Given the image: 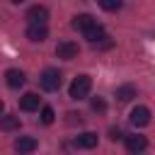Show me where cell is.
<instances>
[{
	"label": "cell",
	"instance_id": "obj_19",
	"mask_svg": "<svg viewBox=\"0 0 155 155\" xmlns=\"http://www.w3.org/2000/svg\"><path fill=\"white\" fill-rule=\"evenodd\" d=\"M109 138H111V140H119V138H121V131H119V128H111V131H109Z\"/></svg>",
	"mask_w": 155,
	"mask_h": 155
},
{
	"label": "cell",
	"instance_id": "obj_8",
	"mask_svg": "<svg viewBox=\"0 0 155 155\" xmlns=\"http://www.w3.org/2000/svg\"><path fill=\"white\" fill-rule=\"evenodd\" d=\"M92 27H97V19H94L92 15H78V17H73V29H80V31L85 34V31H90Z\"/></svg>",
	"mask_w": 155,
	"mask_h": 155
},
{
	"label": "cell",
	"instance_id": "obj_12",
	"mask_svg": "<svg viewBox=\"0 0 155 155\" xmlns=\"http://www.w3.org/2000/svg\"><path fill=\"white\" fill-rule=\"evenodd\" d=\"M75 145H78V148H85V150L94 148V145H97V133H92V131H87V133H80V136L75 138Z\"/></svg>",
	"mask_w": 155,
	"mask_h": 155
},
{
	"label": "cell",
	"instance_id": "obj_13",
	"mask_svg": "<svg viewBox=\"0 0 155 155\" xmlns=\"http://www.w3.org/2000/svg\"><path fill=\"white\" fill-rule=\"evenodd\" d=\"M46 36H48V29H46V27H27V39H29V41L41 44Z\"/></svg>",
	"mask_w": 155,
	"mask_h": 155
},
{
	"label": "cell",
	"instance_id": "obj_11",
	"mask_svg": "<svg viewBox=\"0 0 155 155\" xmlns=\"http://www.w3.org/2000/svg\"><path fill=\"white\" fill-rule=\"evenodd\" d=\"M19 109H22V111H34V109H39V94H36V92H27V94L19 99Z\"/></svg>",
	"mask_w": 155,
	"mask_h": 155
},
{
	"label": "cell",
	"instance_id": "obj_5",
	"mask_svg": "<svg viewBox=\"0 0 155 155\" xmlns=\"http://www.w3.org/2000/svg\"><path fill=\"white\" fill-rule=\"evenodd\" d=\"M128 121H131V126H148L150 124V109L148 107H136V109H131V114H128Z\"/></svg>",
	"mask_w": 155,
	"mask_h": 155
},
{
	"label": "cell",
	"instance_id": "obj_20",
	"mask_svg": "<svg viewBox=\"0 0 155 155\" xmlns=\"http://www.w3.org/2000/svg\"><path fill=\"white\" fill-rule=\"evenodd\" d=\"M2 109H5V104H2V99H0V114H2Z\"/></svg>",
	"mask_w": 155,
	"mask_h": 155
},
{
	"label": "cell",
	"instance_id": "obj_6",
	"mask_svg": "<svg viewBox=\"0 0 155 155\" xmlns=\"http://www.w3.org/2000/svg\"><path fill=\"white\" fill-rule=\"evenodd\" d=\"M148 148V140H145V136H126V150L131 153V155H138V153H143Z\"/></svg>",
	"mask_w": 155,
	"mask_h": 155
},
{
	"label": "cell",
	"instance_id": "obj_2",
	"mask_svg": "<svg viewBox=\"0 0 155 155\" xmlns=\"http://www.w3.org/2000/svg\"><path fill=\"white\" fill-rule=\"evenodd\" d=\"M39 85H41L46 92H56V90L61 87V73H58L56 68H46V70L41 73V78H39Z\"/></svg>",
	"mask_w": 155,
	"mask_h": 155
},
{
	"label": "cell",
	"instance_id": "obj_10",
	"mask_svg": "<svg viewBox=\"0 0 155 155\" xmlns=\"http://www.w3.org/2000/svg\"><path fill=\"white\" fill-rule=\"evenodd\" d=\"M5 82H7L10 87H15V90H17V87H22V85L27 82V78H24V73H22V70L10 68V70L5 73Z\"/></svg>",
	"mask_w": 155,
	"mask_h": 155
},
{
	"label": "cell",
	"instance_id": "obj_17",
	"mask_svg": "<svg viewBox=\"0 0 155 155\" xmlns=\"http://www.w3.org/2000/svg\"><path fill=\"white\" fill-rule=\"evenodd\" d=\"M99 5H102L104 10H109V12H114V10H119V7H121V0H102Z\"/></svg>",
	"mask_w": 155,
	"mask_h": 155
},
{
	"label": "cell",
	"instance_id": "obj_4",
	"mask_svg": "<svg viewBox=\"0 0 155 155\" xmlns=\"http://www.w3.org/2000/svg\"><path fill=\"white\" fill-rule=\"evenodd\" d=\"M78 53H80V48H78L75 41H61L56 46V56L63 58V61H73V58H78Z\"/></svg>",
	"mask_w": 155,
	"mask_h": 155
},
{
	"label": "cell",
	"instance_id": "obj_1",
	"mask_svg": "<svg viewBox=\"0 0 155 155\" xmlns=\"http://www.w3.org/2000/svg\"><path fill=\"white\" fill-rule=\"evenodd\" d=\"M90 90H92V78H90V75H78V78L70 82L68 94H70V99H85V97L90 94Z\"/></svg>",
	"mask_w": 155,
	"mask_h": 155
},
{
	"label": "cell",
	"instance_id": "obj_15",
	"mask_svg": "<svg viewBox=\"0 0 155 155\" xmlns=\"http://www.w3.org/2000/svg\"><path fill=\"white\" fill-rule=\"evenodd\" d=\"M116 97H119V102H128L131 97H136V87L133 85H124V87L116 90Z\"/></svg>",
	"mask_w": 155,
	"mask_h": 155
},
{
	"label": "cell",
	"instance_id": "obj_18",
	"mask_svg": "<svg viewBox=\"0 0 155 155\" xmlns=\"http://www.w3.org/2000/svg\"><path fill=\"white\" fill-rule=\"evenodd\" d=\"M90 107H92L94 111H104V109H107V104H104V99H102V97H92Z\"/></svg>",
	"mask_w": 155,
	"mask_h": 155
},
{
	"label": "cell",
	"instance_id": "obj_14",
	"mask_svg": "<svg viewBox=\"0 0 155 155\" xmlns=\"http://www.w3.org/2000/svg\"><path fill=\"white\" fill-rule=\"evenodd\" d=\"M17 128H19V116H15V114L0 116V131H17Z\"/></svg>",
	"mask_w": 155,
	"mask_h": 155
},
{
	"label": "cell",
	"instance_id": "obj_16",
	"mask_svg": "<svg viewBox=\"0 0 155 155\" xmlns=\"http://www.w3.org/2000/svg\"><path fill=\"white\" fill-rule=\"evenodd\" d=\"M53 119H56L53 109H51V107H44V109H41V121H44V124H53Z\"/></svg>",
	"mask_w": 155,
	"mask_h": 155
},
{
	"label": "cell",
	"instance_id": "obj_7",
	"mask_svg": "<svg viewBox=\"0 0 155 155\" xmlns=\"http://www.w3.org/2000/svg\"><path fill=\"white\" fill-rule=\"evenodd\" d=\"M15 150L19 155H27V153H34L36 150V138L34 136H19L15 140Z\"/></svg>",
	"mask_w": 155,
	"mask_h": 155
},
{
	"label": "cell",
	"instance_id": "obj_9",
	"mask_svg": "<svg viewBox=\"0 0 155 155\" xmlns=\"http://www.w3.org/2000/svg\"><path fill=\"white\" fill-rule=\"evenodd\" d=\"M85 39L92 44V46H97V44H102V41H107L109 36H107V31H104V27L102 24H97V27H92L90 31H85Z\"/></svg>",
	"mask_w": 155,
	"mask_h": 155
},
{
	"label": "cell",
	"instance_id": "obj_3",
	"mask_svg": "<svg viewBox=\"0 0 155 155\" xmlns=\"http://www.w3.org/2000/svg\"><path fill=\"white\" fill-rule=\"evenodd\" d=\"M27 19H29V27H46V19H48V10L44 5H31L27 10Z\"/></svg>",
	"mask_w": 155,
	"mask_h": 155
}]
</instances>
